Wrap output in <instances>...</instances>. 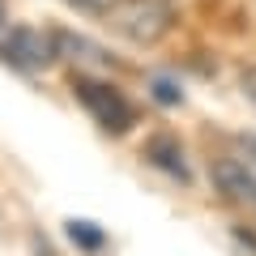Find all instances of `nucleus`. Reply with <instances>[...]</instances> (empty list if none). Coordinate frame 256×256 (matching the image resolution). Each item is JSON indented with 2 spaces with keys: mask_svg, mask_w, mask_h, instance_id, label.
<instances>
[{
  "mask_svg": "<svg viewBox=\"0 0 256 256\" xmlns=\"http://www.w3.org/2000/svg\"><path fill=\"white\" fill-rule=\"evenodd\" d=\"M102 18L120 38H128L137 47H154L175 30L180 9H175V0H116Z\"/></svg>",
  "mask_w": 256,
  "mask_h": 256,
  "instance_id": "obj_1",
  "label": "nucleus"
},
{
  "mask_svg": "<svg viewBox=\"0 0 256 256\" xmlns=\"http://www.w3.org/2000/svg\"><path fill=\"white\" fill-rule=\"evenodd\" d=\"M73 98L82 102V107L94 116V124L107 128V132H128V128L137 124V111H132V102L124 98V90L111 86V82H98V77H90V73L73 77Z\"/></svg>",
  "mask_w": 256,
  "mask_h": 256,
  "instance_id": "obj_2",
  "label": "nucleus"
},
{
  "mask_svg": "<svg viewBox=\"0 0 256 256\" xmlns=\"http://www.w3.org/2000/svg\"><path fill=\"white\" fill-rule=\"evenodd\" d=\"M146 158L154 166H162L166 175H175V180H188V162H184V150H180L175 137H154L146 146Z\"/></svg>",
  "mask_w": 256,
  "mask_h": 256,
  "instance_id": "obj_6",
  "label": "nucleus"
},
{
  "mask_svg": "<svg viewBox=\"0 0 256 256\" xmlns=\"http://www.w3.org/2000/svg\"><path fill=\"white\" fill-rule=\"evenodd\" d=\"M252 98H256V90H252Z\"/></svg>",
  "mask_w": 256,
  "mask_h": 256,
  "instance_id": "obj_11",
  "label": "nucleus"
},
{
  "mask_svg": "<svg viewBox=\"0 0 256 256\" xmlns=\"http://www.w3.org/2000/svg\"><path fill=\"white\" fill-rule=\"evenodd\" d=\"M248 154H252V162H256V137H252V141H248Z\"/></svg>",
  "mask_w": 256,
  "mask_h": 256,
  "instance_id": "obj_10",
  "label": "nucleus"
},
{
  "mask_svg": "<svg viewBox=\"0 0 256 256\" xmlns=\"http://www.w3.org/2000/svg\"><path fill=\"white\" fill-rule=\"evenodd\" d=\"M56 43H60V56H68V60H82L86 68H111V56L102 52V47H94L90 38L82 34H68V30H56Z\"/></svg>",
  "mask_w": 256,
  "mask_h": 256,
  "instance_id": "obj_5",
  "label": "nucleus"
},
{
  "mask_svg": "<svg viewBox=\"0 0 256 256\" xmlns=\"http://www.w3.org/2000/svg\"><path fill=\"white\" fill-rule=\"evenodd\" d=\"M0 60L18 68V73H43L60 60V43L56 30H38V26H13L0 38Z\"/></svg>",
  "mask_w": 256,
  "mask_h": 256,
  "instance_id": "obj_3",
  "label": "nucleus"
},
{
  "mask_svg": "<svg viewBox=\"0 0 256 256\" xmlns=\"http://www.w3.org/2000/svg\"><path fill=\"white\" fill-rule=\"evenodd\" d=\"M154 98L162 102V107H175V102L184 98V90H175V82H166V77H158V82H154Z\"/></svg>",
  "mask_w": 256,
  "mask_h": 256,
  "instance_id": "obj_8",
  "label": "nucleus"
},
{
  "mask_svg": "<svg viewBox=\"0 0 256 256\" xmlns=\"http://www.w3.org/2000/svg\"><path fill=\"white\" fill-rule=\"evenodd\" d=\"M73 4H77V9H86V13H107L116 0H73Z\"/></svg>",
  "mask_w": 256,
  "mask_h": 256,
  "instance_id": "obj_9",
  "label": "nucleus"
},
{
  "mask_svg": "<svg viewBox=\"0 0 256 256\" xmlns=\"http://www.w3.org/2000/svg\"><path fill=\"white\" fill-rule=\"evenodd\" d=\"M214 184H218V192L226 201L256 210V162L252 158H222L214 166Z\"/></svg>",
  "mask_w": 256,
  "mask_h": 256,
  "instance_id": "obj_4",
  "label": "nucleus"
},
{
  "mask_svg": "<svg viewBox=\"0 0 256 256\" xmlns=\"http://www.w3.org/2000/svg\"><path fill=\"white\" fill-rule=\"evenodd\" d=\"M68 239H73L82 252H102V244H107V235H102L94 222H68Z\"/></svg>",
  "mask_w": 256,
  "mask_h": 256,
  "instance_id": "obj_7",
  "label": "nucleus"
}]
</instances>
